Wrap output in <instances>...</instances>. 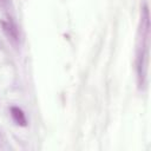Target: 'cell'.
<instances>
[{
	"mask_svg": "<svg viewBox=\"0 0 151 151\" xmlns=\"http://www.w3.org/2000/svg\"><path fill=\"white\" fill-rule=\"evenodd\" d=\"M149 7L145 2L142 6L140 15V27L139 37L137 45V55H136V71L139 87L144 88L146 85L147 78V63H149V39H150V20H149Z\"/></svg>",
	"mask_w": 151,
	"mask_h": 151,
	"instance_id": "1",
	"label": "cell"
},
{
	"mask_svg": "<svg viewBox=\"0 0 151 151\" xmlns=\"http://www.w3.org/2000/svg\"><path fill=\"white\" fill-rule=\"evenodd\" d=\"M1 27H2L5 35L8 38V40H11V42H13V44L19 42V37H20L19 28H18L17 24L11 18H6V19L1 20Z\"/></svg>",
	"mask_w": 151,
	"mask_h": 151,
	"instance_id": "2",
	"label": "cell"
},
{
	"mask_svg": "<svg viewBox=\"0 0 151 151\" xmlns=\"http://www.w3.org/2000/svg\"><path fill=\"white\" fill-rule=\"evenodd\" d=\"M9 114L12 117V120L18 126H27V118L25 112L18 107V106H11L9 107Z\"/></svg>",
	"mask_w": 151,
	"mask_h": 151,
	"instance_id": "3",
	"label": "cell"
},
{
	"mask_svg": "<svg viewBox=\"0 0 151 151\" xmlns=\"http://www.w3.org/2000/svg\"><path fill=\"white\" fill-rule=\"evenodd\" d=\"M7 0H0V2H6Z\"/></svg>",
	"mask_w": 151,
	"mask_h": 151,
	"instance_id": "4",
	"label": "cell"
}]
</instances>
